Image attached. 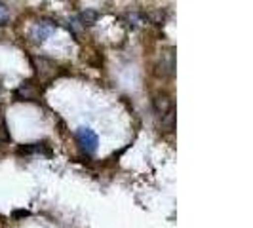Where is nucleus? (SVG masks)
<instances>
[{
	"label": "nucleus",
	"mask_w": 253,
	"mask_h": 228,
	"mask_svg": "<svg viewBox=\"0 0 253 228\" xmlns=\"http://www.w3.org/2000/svg\"><path fill=\"white\" fill-rule=\"evenodd\" d=\"M145 19H149V21H152L154 25H160V23H164L166 12H162V10H156V12L145 13Z\"/></svg>",
	"instance_id": "9"
},
{
	"label": "nucleus",
	"mask_w": 253,
	"mask_h": 228,
	"mask_svg": "<svg viewBox=\"0 0 253 228\" xmlns=\"http://www.w3.org/2000/svg\"><path fill=\"white\" fill-rule=\"evenodd\" d=\"M173 126H175V109H169V111L162 116V129H164V131H171Z\"/></svg>",
	"instance_id": "8"
},
{
	"label": "nucleus",
	"mask_w": 253,
	"mask_h": 228,
	"mask_svg": "<svg viewBox=\"0 0 253 228\" xmlns=\"http://www.w3.org/2000/svg\"><path fill=\"white\" fill-rule=\"evenodd\" d=\"M152 105H154V111L160 114V116H164L169 109H173V107H171V99H169L168 95H156V97L152 99Z\"/></svg>",
	"instance_id": "6"
},
{
	"label": "nucleus",
	"mask_w": 253,
	"mask_h": 228,
	"mask_svg": "<svg viewBox=\"0 0 253 228\" xmlns=\"http://www.w3.org/2000/svg\"><path fill=\"white\" fill-rule=\"evenodd\" d=\"M78 19H80L82 25H93L99 19V12H95V10H84V12H80Z\"/></svg>",
	"instance_id": "7"
},
{
	"label": "nucleus",
	"mask_w": 253,
	"mask_h": 228,
	"mask_svg": "<svg viewBox=\"0 0 253 228\" xmlns=\"http://www.w3.org/2000/svg\"><path fill=\"white\" fill-rule=\"evenodd\" d=\"M27 215H29V211H15V213H13L15 219H17V217H27Z\"/></svg>",
	"instance_id": "11"
},
{
	"label": "nucleus",
	"mask_w": 253,
	"mask_h": 228,
	"mask_svg": "<svg viewBox=\"0 0 253 228\" xmlns=\"http://www.w3.org/2000/svg\"><path fill=\"white\" fill-rule=\"evenodd\" d=\"M55 23L53 21H38L37 25L31 29V38L37 42V44H42V42H46V38L50 37L51 33L55 31Z\"/></svg>",
	"instance_id": "2"
},
{
	"label": "nucleus",
	"mask_w": 253,
	"mask_h": 228,
	"mask_svg": "<svg viewBox=\"0 0 253 228\" xmlns=\"http://www.w3.org/2000/svg\"><path fill=\"white\" fill-rule=\"evenodd\" d=\"M15 99L17 101H37L38 99V93H37V89L33 88V84L31 82H23L19 88L15 89Z\"/></svg>",
	"instance_id": "3"
},
{
	"label": "nucleus",
	"mask_w": 253,
	"mask_h": 228,
	"mask_svg": "<svg viewBox=\"0 0 253 228\" xmlns=\"http://www.w3.org/2000/svg\"><path fill=\"white\" fill-rule=\"evenodd\" d=\"M8 21H10V10H8V6L4 2H0V27L6 25Z\"/></svg>",
	"instance_id": "10"
},
{
	"label": "nucleus",
	"mask_w": 253,
	"mask_h": 228,
	"mask_svg": "<svg viewBox=\"0 0 253 228\" xmlns=\"http://www.w3.org/2000/svg\"><path fill=\"white\" fill-rule=\"evenodd\" d=\"M76 137V143L80 145V149L86 152V154H93V152L97 151V145H99V137H97V133L93 131V129H89V127H78L75 133Z\"/></svg>",
	"instance_id": "1"
},
{
	"label": "nucleus",
	"mask_w": 253,
	"mask_h": 228,
	"mask_svg": "<svg viewBox=\"0 0 253 228\" xmlns=\"http://www.w3.org/2000/svg\"><path fill=\"white\" fill-rule=\"evenodd\" d=\"M17 154H46V156H51L50 145L48 143H31V145H21L17 149Z\"/></svg>",
	"instance_id": "4"
},
{
	"label": "nucleus",
	"mask_w": 253,
	"mask_h": 228,
	"mask_svg": "<svg viewBox=\"0 0 253 228\" xmlns=\"http://www.w3.org/2000/svg\"><path fill=\"white\" fill-rule=\"evenodd\" d=\"M173 69H175L173 50H168L166 53H162V59H160V63H158V75H162V76L173 75Z\"/></svg>",
	"instance_id": "5"
}]
</instances>
